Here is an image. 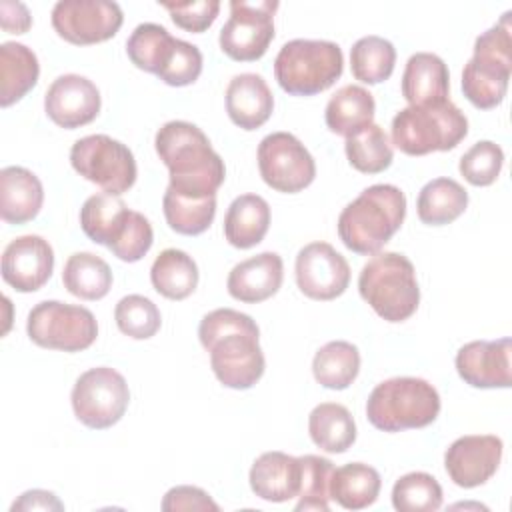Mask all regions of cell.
Wrapping results in <instances>:
<instances>
[{
  "label": "cell",
  "instance_id": "cell-1",
  "mask_svg": "<svg viewBox=\"0 0 512 512\" xmlns=\"http://www.w3.org/2000/svg\"><path fill=\"white\" fill-rule=\"evenodd\" d=\"M198 338L210 352L214 376L226 388L248 390L264 374V354L260 348L258 324L244 312L216 308L198 326Z\"/></svg>",
  "mask_w": 512,
  "mask_h": 512
},
{
  "label": "cell",
  "instance_id": "cell-2",
  "mask_svg": "<svg viewBox=\"0 0 512 512\" xmlns=\"http://www.w3.org/2000/svg\"><path fill=\"white\" fill-rule=\"evenodd\" d=\"M154 148L170 172V190L188 198L216 196L226 178L224 160L196 124L166 122L156 132Z\"/></svg>",
  "mask_w": 512,
  "mask_h": 512
},
{
  "label": "cell",
  "instance_id": "cell-3",
  "mask_svg": "<svg viewBox=\"0 0 512 512\" xmlns=\"http://www.w3.org/2000/svg\"><path fill=\"white\" fill-rule=\"evenodd\" d=\"M404 216V192L394 184H374L340 212L338 236L348 250L372 256L400 230Z\"/></svg>",
  "mask_w": 512,
  "mask_h": 512
},
{
  "label": "cell",
  "instance_id": "cell-4",
  "mask_svg": "<svg viewBox=\"0 0 512 512\" xmlns=\"http://www.w3.org/2000/svg\"><path fill=\"white\" fill-rule=\"evenodd\" d=\"M80 226L92 242L106 246L122 262H138L154 242L148 218L106 192L94 194L82 204Z\"/></svg>",
  "mask_w": 512,
  "mask_h": 512
},
{
  "label": "cell",
  "instance_id": "cell-5",
  "mask_svg": "<svg viewBox=\"0 0 512 512\" xmlns=\"http://www.w3.org/2000/svg\"><path fill=\"white\" fill-rule=\"evenodd\" d=\"M512 12L482 32L474 42V54L462 70V92L466 100L480 108H496L508 90L512 72Z\"/></svg>",
  "mask_w": 512,
  "mask_h": 512
},
{
  "label": "cell",
  "instance_id": "cell-6",
  "mask_svg": "<svg viewBox=\"0 0 512 512\" xmlns=\"http://www.w3.org/2000/svg\"><path fill=\"white\" fill-rule=\"evenodd\" d=\"M360 296L386 322L408 320L420 304L414 264L398 252H376L358 276Z\"/></svg>",
  "mask_w": 512,
  "mask_h": 512
},
{
  "label": "cell",
  "instance_id": "cell-7",
  "mask_svg": "<svg viewBox=\"0 0 512 512\" xmlns=\"http://www.w3.org/2000/svg\"><path fill=\"white\" fill-rule=\"evenodd\" d=\"M440 414V394L424 378L398 376L380 382L368 396L366 418L382 432L424 428Z\"/></svg>",
  "mask_w": 512,
  "mask_h": 512
},
{
  "label": "cell",
  "instance_id": "cell-8",
  "mask_svg": "<svg viewBox=\"0 0 512 512\" xmlns=\"http://www.w3.org/2000/svg\"><path fill=\"white\" fill-rule=\"evenodd\" d=\"M468 134V118L452 102L406 106L392 118V144L408 156L446 152Z\"/></svg>",
  "mask_w": 512,
  "mask_h": 512
},
{
  "label": "cell",
  "instance_id": "cell-9",
  "mask_svg": "<svg viewBox=\"0 0 512 512\" xmlns=\"http://www.w3.org/2000/svg\"><path fill=\"white\" fill-rule=\"evenodd\" d=\"M342 70V50L330 40H290L274 60V76L280 88L292 96H314L328 90Z\"/></svg>",
  "mask_w": 512,
  "mask_h": 512
},
{
  "label": "cell",
  "instance_id": "cell-10",
  "mask_svg": "<svg viewBox=\"0 0 512 512\" xmlns=\"http://www.w3.org/2000/svg\"><path fill=\"white\" fill-rule=\"evenodd\" d=\"M26 332L40 348L80 352L94 344L98 336V322L84 306L44 300L30 310Z\"/></svg>",
  "mask_w": 512,
  "mask_h": 512
},
{
  "label": "cell",
  "instance_id": "cell-11",
  "mask_svg": "<svg viewBox=\"0 0 512 512\" xmlns=\"http://www.w3.org/2000/svg\"><path fill=\"white\" fill-rule=\"evenodd\" d=\"M72 168L106 194L120 196L136 182V160L132 150L106 134H90L70 148Z\"/></svg>",
  "mask_w": 512,
  "mask_h": 512
},
{
  "label": "cell",
  "instance_id": "cell-12",
  "mask_svg": "<svg viewBox=\"0 0 512 512\" xmlns=\"http://www.w3.org/2000/svg\"><path fill=\"white\" fill-rule=\"evenodd\" d=\"M70 400L74 416L84 426L104 430L124 416L130 390L120 372L108 366H96L78 376Z\"/></svg>",
  "mask_w": 512,
  "mask_h": 512
},
{
  "label": "cell",
  "instance_id": "cell-13",
  "mask_svg": "<svg viewBox=\"0 0 512 512\" xmlns=\"http://www.w3.org/2000/svg\"><path fill=\"white\" fill-rule=\"evenodd\" d=\"M276 0H232L230 18L222 26L220 50L236 62H254L262 58L274 40Z\"/></svg>",
  "mask_w": 512,
  "mask_h": 512
},
{
  "label": "cell",
  "instance_id": "cell-14",
  "mask_svg": "<svg viewBox=\"0 0 512 512\" xmlns=\"http://www.w3.org/2000/svg\"><path fill=\"white\" fill-rule=\"evenodd\" d=\"M258 170L272 190L296 194L314 182L316 162L294 134L272 132L258 144Z\"/></svg>",
  "mask_w": 512,
  "mask_h": 512
},
{
  "label": "cell",
  "instance_id": "cell-15",
  "mask_svg": "<svg viewBox=\"0 0 512 512\" xmlns=\"http://www.w3.org/2000/svg\"><path fill=\"white\" fill-rule=\"evenodd\" d=\"M122 22V8L110 0H60L52 8L56 34L76 46L110 40Z\"/></svg>",
  "mask_w": 512,
  "mask_h": 512
},
{
  "label": "cell",
  "instance_id": "cell-16",
  "mask_svg": "<svg viewBox=\"0 0 512 512\" xmlns=\"http://www.w3.org/2000/svg\"><path fill=\"white\" fill-rule=\"evenodd\" d=\"M296 284L312 300H334L350 284L346 258L328 242H310L296 256Z\"/></svg>",
  "mask_w": 512,
  "mask_h": 512
},
{
  "label": "cell",
  "instance_id": "cell-17",
  "mask_svg": "<svg viewBox=\"0 0 512 512\" xmlns=\"http://www.w3.org/2000/svg\"><path fill=\"white\" fill-rule=\"evenodd\" d=\"M502 448V440L494 434L460 436L448 446L444 468L456 486L476 488L496 474Z\"/></svg>",
  "mask_w": 512,
  "mask_h": 512
},
{
  "label": "cell",
  "instance_id": "cell-18",
  "mask_svg": "<svg viewBox=\"0 0 512 512\" xmlns=\"http://www.w3.org/2000/svg\"><path fill=\"white\" fill-rule=\"evenodd\" d=\"M48 118L66 130L90 124L100 112V92L92 80L80 74L58 76L44 94Z\"/></svg>",
  "mask_w": 512,
  "mask_h": 512
},
{
  "label": "cell",
  "instance_id": "cell-19",
  "mask_svg": "<svg viewBox=\"0 0 512 512\" xmlns=\"http://www.w3.org/2000/svg\"><path fill=\"white\" fill-rule=\"evenodd\" d=\"M54 250L36 234L18 236L2 252V278L16 292H36L52 276Z\"/></svg>",
  "mask_w": 512,
  "mask_h": 512
},
{
  "label": "cell",
  "instance_id": "cell-20",
  "mask_svg": "<svg viewBox=\"0 0 512 512\" xmlns=\"http://www.w3.org/2000/svg\"><path fill=\"white\" fill-rule=\"evenodd\" d=\"M510 352V338L472 340L456 354L458 376L474 388H508Z\"/></svg>",
  "mask_w": 512,
  "mask_h": 512
},
{
  "label": "cell",
  "instance_id": "cell-21",
  "mask_svg": "<svg viewBox=\"0 0 512 512\" xmlns=\"http://www.w3.org/2000/svg\"><path fill=\"white\" fill-rule=\"evenodd\" d=\"M284 278V262L276 252H260L238 262L226 280L228 294L244 304H258L272 298Z\"/></svg>",
  "mask_w": 512,
  "mask_h": 512
},
{
  "label": "cell",
  "instance_id": "cell-22",
  "mask_svg": "<svg viewBox=\"0 0 512 512\" xmlns=\"http://www.w3.org/2000/svg\"><path fill=\"white\" fill-rule=\"evenodd\" d=\"M250 488L266 502H288L300 494L302 462L296 456L272 450L260 454L250 468Z\"/></svg>",
  "mask_w": 512,
  "mask_h": 512
},
{
  "label": "cell",
  "instance_id": "cell-23",
  "mask_svg": "<svg viewBox=\"0 0 512 512\" xmlns=\"http://www.w3.org/2000/svg\"><path fill=\"white\" fill-rule=\"evenodd\" d=\"M274 110V96L260 74H236L226 88V112L242 130L260 128Z\"/></svg>",
  "mask_w": 512,
  "mask_h": 512
},
{
  "label": "cell",
  "instance_id": "cell-24",
  "mask_svg": "<svg viewBox=\"0 0 512 512\" xmlns=\"http://www.w3.org/2000/svg\"><path fill=\"white\" fill-rule=\"evenodd\" d=\"M450 74L444 60L432 52H416L402 74V96L408 106L438 104L448 98Z\"/></svg>",
  "mask_w": 512,
  "mask_h": 512
},
{
  "label": "cell",
  "instance_id": "cell-25",
  "mask_svg": "<svg viewBox=\"0 0 512 512\" xmlns=\"http://www.w3.org/2000/svg\"><path fill=\"white\" fill-rule=\"evenodd\" d=\"M44 202L42 182L22 166L0 170V216L8 224H24L38 216Z\"/></svg>",
  "mask_w": 512,
  "mask_h": 512
},
{
  "label": "cell",
  "instance_id": "cell-26",
  "mask_svg": "<svg viewBox=\"0 0 512 512\" xmlns=\"http://www.w3.org/2000/svg\"><path fill=\"white\" fill-rule=\"evenodd\" d=\"M374 96L358 84H346L328 100L324 120L330 132L350 138L374 124Z\"/></svg>",
  "mask_w": 512,
  "mask_h": 512
},
{
  "label": "cell",
  "instance_id": "cell-27",
  "mask_svg": "<svg viewBox=\"0 0 512 512\" xmlns=\"http://www.w3.org/2000/svg\"><path fill=\"white\" fill-rule=\"evenodd\" d=\"M270 226V206L258 194L232 200L224 216V236L230 246L246 250L260 244Z\"/></svg>",
  "mask_w": 512,
  "mask_h": 512
},
{
  "label": "cell",
  "instance_id": "cell-28",
  "mask_svg": "<svg viewBox=\"0 0 512 512\" xmlns=\"http://www.w3.org/2000/svg\"><path fill=\"white\" fill-rule=\"evenodd\" d=\"M40 64L36 54L20 42L0 46V104L2 108L22 100L38 82Z\"/></svg>",
  "mask_w": 512,
  "mask_h": 512
},
{
  "label": "cell",
  "instance_id": "cell-29",
  "mask_svg": "<svg viewBox=\"0 0 512 512\" xmlns=\"http://www.w3.org/2000/svg\"><path fill=\"white\" fill-rule=\"evenodd\" d=\"M180 38H174L164 26L154 22L138 24L126 40L130 62L150 74L160 76L172 62Z\"/></svg>",
  "mask_w": 512,
  "mask_h": 512
},
{
  "label": "cell",
  "instance_id": "cell-30",
  "mask_svg": "<svg viewBox=\"0 0 512 512\" xmlns=\"http://www.w3.org/2000/svg\"><path fill=\"white\" fill-rule=\"evenodd\" d=\"M380 486L382 480L376 468L362 462H350L334 468L330 478V500L346 510H362L376 502Z\"/></svg>",
  "mask_w": 512,
  "mask_h": 512
},
{
  "label": "cell",
  "instance_id": "cell-31",
  "mask_svg": "<svg viewBox=\"0 0 512 512\" xmlns=\"http://www.w3.org/2000/svg\"><path fill=\"white\" fill-rule=\"evenodd\" d=\"M308 432L312 442L330 454L346 452L356 440V424L350 410L336 402L314 406L308 416Z\"/></svg>",
  "mask_w": 512,
  "mask_h": 512
},
{
  "label": "cell",
  "instance_id": "cell-32",
  "mask_svg": "<svg viewBox=\"0 0 512 512\" xmlns=\"http://www.w3.org/2000/svg\"><path fill=\"white\" fill-rule=\"evenodd\" d=\"M468 192L452 178H434L426 182L418 194V218L428 226H444L464 214Z\"/></svg>",
  "mask_w": 512,
  "mask_h": 512
},
{
  "label": "cell",
  "instance_id": "cell-33",
  "mask_svg": "<svg viewBox=\"0 0 512 512\" xmlns=\"http://www.w3.org/2000/svg\"><path fill=\"white\" fill-rule=\"evenodd\" d=\"M150 282L164 298L184 300L198 286V266L184 250L166 248L150 268Z\"/></svg>",
  "mask_w": 512,
  "mask_h": 512
},
{
  "label": "cell",
  "instance_id": "cell-34",
  "mask_svg": "<svg viewBox=\"0 0 512 512\" xmlns=\"http://www.w3.org/2000/svg\"><path fill=\"white\" fill-rule=\"evenodd\" d=\"M64 288L82 300H100L112 288L110 266L92 252L72 254L62 270Z\"/></svg>",
  "mask_w": 512,
  "mask_h": 512
},
{
  "label": "cell",
  "instance_id": "cell-35",
  "mask_svg": "<svg viewBox=\"0 0 512 512\" xmlns=\"http://www.w3.org/2000/svg\"><path fill=\"white\" fill-rule=\"evenodd\" d=\"M360 372V352L352 342L332 340L324 344L312 360L316 382L330 390L348 388Z\"/></svg>",
  "mask_w": 512,
  "mask_h": 512
},
{
  "label": "cell",
  "instance_id": "cell-36",
  "mask_svg": "<svg viewBox=\"0 0 512 512\" xmlns=\"http://www.w3.org/2000/svg\"><path fill=\"white\" fill-rule=\"evenodd\" d=\"M396 48L382 36H364L350 48L352 76L364 84H380L394 72Z\"/></svg>",
  "mask_w": 512,
  "mask_h": 512
},
{
  "label": "cell",
  "instance_id": "cell-37",
  "mask_svg": "<svg viewBox=\"0 0 512 512\" xmlns=\"http://www.w3.org/2000/svg\"><path fill=\"white\" fill-rule=\"evenodd\" d=\"M162 210L168 226L184 236H196L210 228L216 216V196L188 198L166 188Z\"/></svg>",
  "mask_w": 512,
  "mask_h": 512
},
{
  "label": "cell",
  "instance_id": "cell-38",
  "mask_svg": "<svg viewBox=\"0 0 512 512\" xmlns=\"http://www.w3.org/2000/svg\"><path fill=\"white\" fill-rule=\"evenodd\" d=\"M344 150L350 166L364 174L384 172L394 158L392 142L378 124H370L362 132L346 138Z\"/></svg>",
  "mask_w": 512,
  "mask_h": 512
},
{
  "label": "cell",
  "instance_id": "cell-39",
  "mask_svg": "<svg viewBox=\"0 0 512 512\" xmlns=\"http://www.w3.org/2000/svg\"><path fill=\"white\" fill-rule=\"evenodd\" d=\"M392 506L398 512H434L442 506V486L428 472H408L394 482Z\"/></svg>",
  "mask_w": 512,
  "mask_h": 512
},
{
  "label": "cell",
  "instance_id": "cell-40",
  "mask_svg": "<svg viewBox=\"0 0 512 512\" xmlns=\"http://www.w3.org/2000/svg\"><path fill=\"white\" fill-rule=\"evenodd\" d=\"M114 320L118 330L134 340L152 338L162 324L158 306L142 294H128L120 298L114 308Z\"/></svg>",
  "mask_w": 512,
  "mask_h": 512
},
{
  "label": "cell",
  "instance_id": "cell-41",
  "mask_svg": "<svg viewBox=\"0 0 512 512\" xmlns=\"http://www.w3.org/2000/svg\"><path fill=\"white\" fill-rule=\"evenodd\" d=\"M302 462V486L296 502V510H320L328 512L330 500V478L334 472V464L316 454L300 456Z\"/></svg>",
  "mask_w": 512,
  "mask_h": 512
},
{
  "label": "cell",
  "instance_id": "cell-42",
  "mask_svg": "<svg viewBox=\"0 0 512 512\" xmlns=\"http://www.w3.org/2000/svg\"><path fill=\"white\" fill-rule=\"evenodd\" d=\"M504 166V152L492 140H480L460 158L458 170L472 186H490Z\"/></svg>",
  "mask_w": 512,
  "mask_h": 512
},
{
  "label": "cell",
  "instance_id": "cell-43",
  "mask_svg": "<svg viewBox=\"0 0 512 512\" xmlns=\"http://www.w3.org/2000/svg\"><path fill=\"white\" fill-rule=\"evenodd\" d=\"M170 12V18L176 26L186 32H204L212 26L220 12L218 0H192V2H158Z\"/></svg>",
  "mask_w": 512,
  "mask_h": 512
},
{
  "label": "cell",
  "instance_id": "cell-44",
  "mask_svg": "<svg viewBox=\"0 0 512 512\" xmlns=\"http://www.w3.org/2000/svg\"><path fill=\"white\" fill-rule=\"evenodd\" d=\"M202 72V52L198 46L180 40L170 66L158 76L168 86H188L198 80Z\"/></svg>",
  "mask_w": 512,
  "mask_h": 512
},
{
  "label": "cell",
  "instance_id": "cell-45",
  "mask_svg": "<svg viewBox=\"0 0 512 512\" xmlns=\"http://www.w3.org/2000/svg\"><path fill=\"white\" fill-rule=\"evenodd\" d=\"M164 512L176 510H214L218 512L220 506L198 486H174L162 498Z\"/></svg>",
  "mask_w": 512,
  "mask_h": 512
},
{
  "label": "cell",
  "instance_id": "cell-46",
  "mask_svg": "<svg viewBox=\"0 0 512 512\" xmlns=\"http://www.w3.org/2000/svg\"><path fill=\"white\" fill-rule=\"evenodd\" d=\"M0 24L8 34H24L32 26V16L22 2L2 0L0 2Z\"/></svg>",
  "mask_w": 512,
  "mask_h": 512
},
{
  "label": "cell",
  "instance_id": "cell-47",
  "mask_svg": "<svg viewBox=\"0 0 512 512\" xmlns=\"http://www.w3.org/2000/svg\"><path fill=\"white\" fill-rule=\"evenodd\" d=\"M12 512H20V510H64V504L58 500V496H54L48 490H28L24 494H20V498L12 504L10 508Z\"/></svg>",
  "mask_w": 512,
  "mask_h": 512
}]
</instances>
